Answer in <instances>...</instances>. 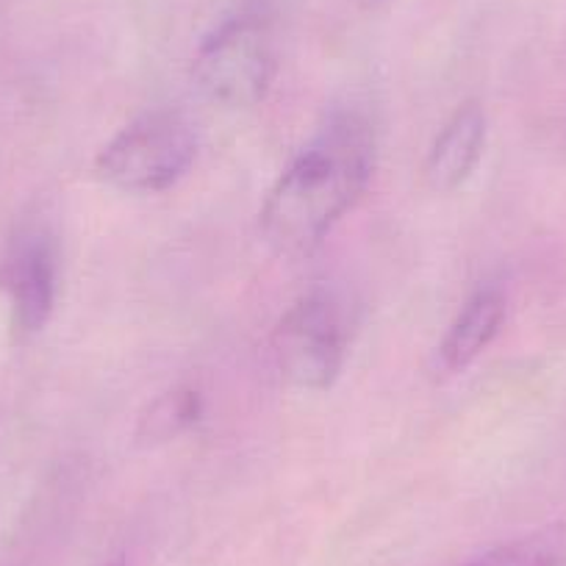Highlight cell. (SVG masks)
<instances>
[{
  "mask_svg": "<svg viewBox=\"0 0 566 566\" xmlns=\"http://www.w3.org/2000/svg\"><path fill=\"white\" fill-rule=\"evenodd\" d=\"M375 170V130L358 112H334L281 172L261 209L266 239L303 253L358 203Z\"/></svg>",
  "mask_w": 566,
  "mask_h": 566,
  "instance_id": "obj_1",
  "label": "cell"
},
{
  "mask_svg": "<svg viewBox=\"0 0 566 566\" xmlns=\"http://www.w3.org/2000/svg\"><path fill=\"white\" fill-rule=\"evenodd\" d=\"M198 156V130L172 108H156L119 130L97 154L95 170L108 187L156 195L176 187Z\"/></svg>",
  "mask_w": 566,
  "mask_h": 566,
  "instance_id": "obj_2",
  "label": "cell"
},
{
  "mask_svg": "<svg viewBox=\"0 0 566 566\" xmlns=\"http://www.w3.org/2000/svg\"><path fill=\"white\" fill-rule=\"evenodd\" d=\"M195 84L226 108H250L264 101L275 75V42L259 18L222 23L195 56Z\"/></svg>",
  "mask_w": 566,
  "mask_h": 566,
  "instance_id": "obj_3",
  "label": "cell"
},
{
  "mask_svg": "<svg viewBox=\"0 0 566 566\" xmlns=\"http://www.w3.org/2000/svg\"><path fill=\"white\" fill-rule=\"evenodd\" d=\"M347 323L339 301L325 290L303 295L272 334V356L292 386L325 391L345 367Z\"/></svg>",
  "mask_w": 566,
  "mask_h": 566,
  "instance_id": "obj_4",
  "label": "cell"
},
{
  "mask_svg": "<svg viewBox=\"0 0 566 566\" xmlns=\"http://www.w3.org/2000/svg\"><path fill=\"white\" fill-rule=\"evenodd\" d=\"M0 283L12 297L14 325L23 334H40L51 319L59 292L56 244L40 228L20 233L0 264Z\"/></svg>",
  "mask_w": 566,
  "mask_h": 566,
  "instance_id": "obj_5",
  "label": "cell"
},
{
  "mask_svg": "<svg viewBox=\"0 0 566 566\" xmlns=\"http://www.w3.org/2000/svg\"><path fill=\"white\" fill-rule=\"evenodd\" d=\"M486 148V114L478 103H464L444 123L424 161V181L433 192H455L470 181Z\"/></svg>",
  "mask_w": 566,
  "mask_h": 566,
  "instance_id": "obj_6",
  "label": "cell"
},
{
  "mask_svg": "<svg viewBox=\"0 0 566 566\" xmlns=\"http://www.w3.org/2000/svg\"><path fill=\"white\" fill-rule=\"evenodd\" d=\"M505 323V295L497 286H481L439 345V364L448 373H461L470 367L483 350L494 342Z\"/></svg>",
  "mask_w": 566,
  "mask_h": 566,
  "instance_id": "obj_7",
  "label": "cell"
},
{
  "mask_svg": "<svg viewBox=\"0 0 566 566\" xmlns=\"http://www.w3.org/2000/svg\"><path fill=\"white\" fill-rule=\"evenodd\" d=\"M461 566H566V525H547L483 549Z\"/></svg>",
  "mask_w": 566,
  "mask_h": 566,
  "instance_id": "obj_8",
  "label": "cell"
},
{
  "mask_svg": "<svg viewBox=\"0 0 566 566\" xmlns=\"http://www.w3.org/2000/svg\"><path fill=\"white\" fill-rule=\"evenodd\" d=\"M200 408H203V402L195 389L167 391L150 406L148 417L142 419V433L150 439L178 437L181 431H187L189 424L198 422Z\"/></svg>",
  "mask_w": 566,
  "mask_h": 566,
  "instance_id": "obj_9",
  "label": "cell"
},
{
  "mask_svg": "<svg viewBox=\"0 0 566 566\" xmlns=\"http://www.w3.org/2000/svg\"><path fill=\"white\" fill-rule=\"evenodd\" d=\"M364 3H373L375 7V3H384V0H364Z\"/></svg>",
  "mask_w": 566,
  "mask_h": 566,
  "instance_id": "obj_10",
  "label": "cell"
},
{
  "mask_svg": "<svg viewBox=\"0 0 566 566\" xmlns=\"http://www.w3.org/2000/svg\"><path fill=\"white\" fill-rule=\"evenodd\" d=\"M112 566H123V564H112Z\"/></svg>",
  "mask_w": 566,
  "mask_h": 566,
  "instance_id": "obj_11",
  "label": "cell"
}]
</instances>
